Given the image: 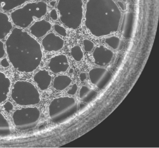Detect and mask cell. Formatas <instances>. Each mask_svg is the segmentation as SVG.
<instances>
[{
    "instance_id": "1",
    "label": "cell",
    "mask_w": 159,
    "mask_h": 148,
    "mask_svg": "<svg viewBox=\"0 0 159 148\" xmlns=\"http://www.w3.org/2000/svg\"><path fill=\"white\" fill-rule=\"evenodd\" d=\"M5 46L9 61L15 69L30 73L40 66L43 57L41 45L26 31L14 28L5 41Z\"/></svg>"
},
{
    "instance_id": "2",
    "label": "cell",
    "mask_w": 159,
    "mask_h": 148,
    "mask_svg": "<svg viewBox=\"0 0 159 148\" xmlns=\"http://www.w3.org/2000/svg\"><path fill=\"white\" fill-rule=\"evenodd\" d=\"M121 12L114 0H88L86 4V28L93 36L101 37L117 32Z\"/></svg>"
},
{
    "instance_id": "3",
    "label": "cell",
    "mask_w": 159,
    "mask_h": 148,
    "mask_svg": "<svg viewBox=\"0 0 159 148\" xmlns=\"http://www.w3.org/2000/svg\"><path fill=\"white\" fill-rule=\"evenodd\" d=\"M48 5L43 1L28 3L11 13V18L17 27L25 29L34 19H40L47 13Z\"/></svg>"
},
{
    "instance_id": "4",
    "label": "cell",
    "mask_w": 159,
    "mask_h": 148,
    "mask_svg": "<svg viewBox=\"0 0 159 148\" xmlns=\"http://www.w3.org/2000/svg\"><path fill=\"white\" fill-rule=\"evenodd\" d=\"M57 9L60 22L66 27L71 29L80 27L83 19V0H59Z\"/></svg>"
},
{
    "instance_id": "5",
    "label": "cell",
    "mask_w": 159,
    "mask_h": 148,
    "mask_svg": "<svg viewBox=\"0 0 159 148\" xmlns=\"http://www.w3.org/2000/svg\"><path fill=\"white\" fill-rule=\"evenodd\" d=\"M79 110L77 100L71 96H60L53 99L49 104L48 114L53 123L61 124L71 118Z\"/></svg>"
},
{
    "instance_id": "6",
    "label": "cell",
    "mask_w": 159,
    "mask_h": 148,
    "mask_svg": "<svg viewBox=\"0 0 159 148\" xmlns=\"http://www.w3.org/2000/svg\"><path fill=\"white\" fill-rule=\"evenodd\" d=\"M12 100L20 106L39 104L41 101L40 94L34 84L21 80L15 82L11 94Z\"/></svg>"
},
{
    "instance_id": "7",
    "label": "cell",
    "mask_w": 159,
    "mask_h": 148,
    "mask_svg": "<svg viewBox=\"0 0 159 148\" xmlns=\"http://www.w3.org/2000/svg\"><path fill=\"white\" fill-rule=\"evenodd\" d=\"M40 110L36 106L23 107L15 110L12 115L13 123L19 130L25 131L34 129L40 118Z\"/></svg>"
},
{
    "instance_id": "8",
    "label": "cell",
    "mask_w": 159,
    "mask_h": 148,
    "mask_svg": "<svg viewBox=\"0 0 159 148\" xmlns=\"http://www.w3.org/2000/svg\"><path fill=\"white\" fill-rule=\"evenodd\" d=\"M89 80L100 90H104L112 81V74L102 67L93 68L89 72Z\"/></svg>"
},
{
    "instance_id": "9",
    "label": "cell",
    "mask_w": 159,
    "mask_h": 148,
    "mask_svg": "<svg viewBox=\"0 0 159 148\" xmlns=\"http://www.w3.org/2000/svg\"><path fill=\"white\" fill-rule=\"evenodd\" d=\"M114 57V52L104 45H98L93 52L94 62L98 66L106 67L108 65Z\"/></svg>"
},
{
    "instance_id": "10",
    "label": "cell",
    "mask_w": 159,
    "mask_h": 148,
    "mask_svg": "<svg viewBox=\"0 0 159 148\" xmlns=\"http://www.w3.org/2000/svg\"><path fill=\"white\" fill-rule=\"evenodd\" d=\"M64 40L53 33L45 35L42 40L44 49L48 52H56L60 51L64 46Z\"/></svg>"
},
{
    "instance_id": "11",
    "label": "cell",
    "mask_w": 159,
    "mask_h": 148,
    "mask_svg": "<svg viewBox=\"0 0 159 148\" xmlns=\"http://www.w3.org/2000/svg\"><path fill=\"white\" fill-rule=\"evenodd\" d=\"M70 67L68 59L66 55L60 54L52 57L48 64V68L53 73L65 72Z\"/></svg>"
},
{
    "instance_id": "12",
    "label": "cell",
    "mask_w": 159,
    "mask_h": 148,
    "mask_svg": "<svg viewBox=\"0 0 159 148\" xmlns=\"http://www.w3.org/2000/svg\"><path fill=\"white\" fill-rule=\"evenodd\" d=\"M135 16L132 12L125 13L121 22V32L124 37L126 39H129L132 37L135 26Z\"/></svg>"
},
{
    "instance_id": "13",
    "label": "cell",
    "mask_w": 159,
    "mask_h": 148,
    "mask_svg": "<svg viewBox=\"0 0 159 148\" xmlns=\"http://www.w3.org/2000/svg\"><path fill=\"white\" fill-rule=\"evenodd\" d=\"M33 81L40 91H45L50 87L52 76L46 69H42L37 72L33 77Z\"/></svg>"
},
{
    "instance_id": "14",
    "label": "cell",
    "mask_w": 159,
    "mask_h": 148,
    "mask_svg": "<svg viewBox=\"0 0 159 148\" xmlns=\"http://www.w3.org/2000/svg\"><path fill=\"white\" fill-rule=\"evenodd\" d=\"M52 29V24L45 19L36 22L30 27V32L36 38H41L45 36Z\"/></svg>"
},
{
    "instance_id": "15",
    "label": "cell",
    "mask_w": 159,
    "mask_h": 148,
    "mask_svg": "<svg viewBox=\"0 0 159 148\" xmlns=\"http://www.w3.org/2000/svg\"><path fill=\"white\" fill-rule=\"evenodd\" d=\"M11 82L10 79L2 72L0 71V104L8 98Z\"/></svg>"
},
{
    "instance_id": "16",
    "label": "cell",
    "mask_w": 159,
    "mask_h": 148,
    "mask_svg": "<svg viewBox=\"0 0 159 148\" xmlns=\"http://www.w3.org/2000/svg\"><path fill=\"white\" fill-rule=\"evenodd\" d=\"M12 30L13 23L8 15L3 12H0V39H5Z\"/></svg>"
},
{
    "instance_id": "17",
    "label": "cell",
    "mask_w": 159,
    "mask_h": 148,
    "mask_svg": "<svg viewBox=\"0 0 159 148\" xmlns=\"http://www.w3.org/2000/svg\"><path fill=\"white\" fill-rule=\"evenodd\" d=\"M98 96V92L87 86L83 85L79 91V98L84 103H90Z\"/></svg>"
},
{
    "instance_id": "18",
    "label": "cell",
    "mask_w": 159,
    "mask_h": 148,
    "mask_svg": "<svg viewBox=\"0 0 159 148\" xmlns=\"http://www.w3.org/2000/svg\"><path fill=\"white\" fill-rule=\"evenodd\" d=\"M72 82L71 78L65 75L56 76L53 81V87L57 91H63L70 86Z\"/></svg>"
},
{
    "instance_id": "19",
    "label": "cell",
    "mask_w": 159,
    "mask_h": 148,
    "mask_svg": "<svg viewBox=\"0 0 159 148\" xmlns=\"http://www.w3.org/2000/svg\"><path fill=\"white\" fill-rule=\"evenodd\" d=\"M30 1L36 0H0V9L5 12H9Z\"/></svg>"
},
{
    "instance_id": "20",
    "label": "cell",
    "mask_w": 159,
    "mask_h": 148,
    "mask_svg": "<svg viewBox=\"0 0 159 148\" xmlns=\"http://www.w3.org/2000/svg\"><path fill=\"white\" fill-rule=\"evenodd\" d=\"M11 134V129L8 120L0 113V137H7Z\"/></svg>"
},
{
    "instance_id": "21",
    "label": "cell",
    "mask_w": 159,
    "mask_h": 148,
    "mask_svg": "<svg viewBox=\"0 0 159 148\" xmlns=\"http://www.w3.org/2000/svg\"><path fill=\"white\" fill-rule=\"evenodd\" d=\"M104 41L111 48L115 50L118 49L121 46V39L117 36L109 37L106 39Z\"/></svg>"
},
{
    "instance_id": "22",
    "label": "cell",
    "mask_w": 159,
    "mask_h": 148,
    "mask_svg": "<svg viewBox=\"0 0 159 148\" xmlns=\"http://www.w3.org/2000/svg\"><path fill=\"white\" fill-rule=\"evenodd\" d=\"M71 55L74 60L77 62L81 61L84 57V53L81 47L78 45H75L72 47L71 49Z\"/></svg>"
},
{
    "instance_id": "23",
    "label": "cell",
    "mask_w": 159,
    "mask_h": 148,
    "mask_svg": "<svg viewBox=\"0 0 159 148\" xmlns=\"http://www.w3.org/2000/svg\"><path fill=\"white\" fill-rule=\"evenodd\" d=\"M83 45L84 51L87 52H91L94 49V47L93 42L88 39H84L83 41Z\"/></svg>"
},
{
    "instance_id": "24",
    "label": "cell",
    "mask_w": 159,
    "mask_h": 148,
    "mask_svg": "<svg viewBox=\"0 0 159 148\" xmlns=\"http://www.w3.org/2000/svg\"><path fill=\"white\" fill-rule=\"evenodd\" d=\"M54 28L56 32L57 33L59 34L60 35L63 37H66L67 35V32L66 29H65V27H63V26L60 25H58V24H56L54 26Z\"/></svg>"
},
{
    "instance_id": "25",
    "label": "cell",
    "mask_w": 159,
    "mask_h": 148,
    "mask_svg": "<svg viewBox=\"0 0 159 148\" xmlns=\"http://www.w3.org/2000/svg\"><path fill=\"white\" fill-rule=\"evenodd\" d=\"M3 108L5 112L9 113L11 112V111L13 110L14 106H13V104H12V102H11L10 101H7V102H5L4 103V104L3 105Z\"/></svg>"
},
{
    "instance_id": "26",
    "label": "cell",
    "mask_w": 159,
    "mask_h": 148,
    "mask_svg": "<svg viewBox=\"0 0 159 148\" xmlns=\"http://www.w3.org/2000/svg\"><path fill=\"white\" fill-rule=\"evenodd\" d=\"M78 88H78L77 84L76 83L73 84L70 90H69V91L67 92V94L69 95H71V96H73V95H75L77 93Z\"/></svg>"
},
{
    "instance_id": "27",
    "label": "cell",
    "mask_w": 159,
    "mask_h": 148,
    "mask_svg": "<svg viewBox=\"0 0 159 148\" xmlns=\"http://www.w3.org/2000/svg\"><path fill=\"white\" fill-rule=\"evenodd\" d=\"M50 18L52 19V20H54V21H56L58 19V13H57V10L54 9H52L50 12Z\"/></svg>"
},
{
    "instance_id": "28",
    "label": "cell",
    "mask_w": 159,
    "mask_h": 148,
    "mask_svg": "<svg viewBox=\"0 0 159 148\" xmlns=\"http://www.w3.org/2000/svg\"><path fill=\"white\" fill-rule=\"evenodd\" d=\"M5 55V45L2 41H0V59H2Z\"/></svg>"
},
{
    "instance_id": "29",
    "label": "cell",
    "mask_w": 159,
    "mask_h": 148,
    "mask_svg": "<svg viewBox=\"0 0 159 148\" xmlns=\"http://www.w3.org/2000/svg\"><path fill=\"white\" fill-rule=\"evenodd\" d=\"M1 65L3 68H7L9 67L10 63L8 61L7 59H6V58H3V59H2L1 61Z\"/></svg>"
},
{
    "instance_id": "30",
    "label": "cell",
    "mask_w": 159,
    "mask_h": 148,
    "mask_svg": "<svg viewBox=\"0 0 159 148\" xmlns=\"http://www.w3.org/2000/svg\"><path fill=\"white\" fill-rule=\"evenodd\" d=\"M117 6L120 8V9H121V10H122V11H125L126 9H127L125 4L121 1H118L117 2Z\"/></svg>"
},
{
    "instance_id": "31",
    "label": "cell",
    "mask_w": 159,
    "mask_h": 148,
    "mask_svg": "<svg viewBox=\"0 0 159 148\" xmlns=\"http://www.w3.org/2000/svg\"><path fill=\"white\" fill-rule=\"evenodd\" d=\"M79 78H80V80L82 82H84L87 78V75L85 72H81L80 74V75H79Z\"/></svg>"
},
{
    "instance_id": "32",
    "label": "cell",
    "mask_w": 159,
    "mask_h": 148,
    "mask_svg": "<svg viewBox=\"0 0 159 148\" xmlns=\"http://www.w3.org/2000/svg\"><path fill=\"white\" fill-rule=\"evenodd\" d=\"M56 5V2L55 1V0H52V1H51L50 2V6H55Z\"/></svg>"
},
{
    "instance_id": "33",
    "label": "cell",
    "mask_w": 159,
    "mask_h": 148,
    "mask_svg": "<svg viewBox=\"0 0 159 148\" xmlns=\"http://www.w3.org/2000/svg\"><path fill=\"white\" fill-rule=\"evenodd\" d=\"M69 73H70V74L73 73V68H70V69L69 70Z\"/></svg>"
},
{
    "instance_id": "34",
    "label": "cell",
    "mask_w": 159,
    "mask_h": 148,
    "mask_svg": "<svg viewBox=\"0 0 159 148\" xmlns=\"http://www.w3.org/2000/svg\"><path fill=\"white\" fill-rule=\"evenodd\" d=\"M121 1L123 2H128L129 0H121Z\"/></svg>"
},
{
    "instance_id": "35",
    "label": "cell",
    "mask_w": 159,
    "mask_h": 148,
    "mask_svg": "<svg viewBox=\"0 0 159 148\" xmlns=\"http://www.w3.org/2000/svg\"><path fill=\"white\" fill-rule=\"evenodd\" d=\"M134 2H136V1H137V0H134Z\"/></svg>"
}]
</instances>
